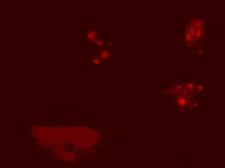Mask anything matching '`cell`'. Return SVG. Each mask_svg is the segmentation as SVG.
<instances>
[{"instance_id": "1", "label": "cell", "mask_w": 225, "mask_h": 168, "mask_svg": "<svg viewBox=\"0 0 225 168\" xmlns=\"http://www.w3.org/2000/svg\"><path fill=\"white\" fill-rule=\"evenodd\" d=\"M203 23L199 19H194L187 27L185 39L187 43L192 44L195 40L200 38L203 33Z\"/></svg>"}, {"instance_id": "2", "label": "cell", "mask_w": 225, "mask_h": 168, "mask_svg": "<svg viewBox=\"0 0 225 168\" xmlns=\"http://www.w3.org/2000/svg\"><path fill=\"white\" fill-rule=\"evenodd\" d=\"M177 104L181 107H186L188 103V100L184 96H180L177 100Z\"/></svg>"}, {"instance_id": "3", "label": "cell", "mask_w": 225, "mask_h": 168, "mask_svg": "<svg viewBox=\"0 0 225 168\" xmlns=\"http://www.w3.org/2000/svg\"><path fill=\"white\" fill-rule=\"evenodd\" d=\"M87 37L89 40L91 41L93 43L95 42V41L98 39L97 32L95 31H93V30L89 31L87 32Z\"/></svg>"}, {"instance_id": "4", "label": "cell", "mask_w": 225, "mask_h": 168, "mask_svg": "<svg viewBox=\"0 0 225 168\" xmlns=\"http://www.w3.org/2000/svg\"><path fill=\"white\" fill-rule=\"evenodd\" d=\"M110 56H111V54H110V52L107 50H104L100 52V57L102 59L108 58Z\"/></svg>"}, {"instance_id": "5", "label": "cell", "mask_w": 225, "mask_h": 168, "mask_svg": "<svg viewBox=\"0 0 225 168\" xmlns=\"http://www.w3.org/2000/svg\"><path fill=\"white\" fill-rule=\"evenodd\" d=\"M93 62L94 65L98 66V65H99V64H101L102 63V58H98V57H94L93 58Z\"/></svg>"}, {"instance_id": "6", "label": "cell", "mask_w": 225, "mask_h": 168, "mask_svg": "<svg viewBox=\"0 0 225 168\" xmlns=\"http://www.w3.org/2000/svg\"><path fill=\"white\" fill-rule=\"evenodd\" d=\"M94 43L96 44V45L99 47H103L104 45V43L102 40H101V39H97V40L95 41V42H94Z\"/></svg>"}, {"instance_id": "7", "label": "cell", "mask_w": 225, "mask_h": 168, "mask_svg": "<svg viewBox=\"0 0 225 168\" xmlns=\"http://www.w3.org/2000/svg\"><path fill=\"white\" fill-rule=\"evenodd\" d=\"M186 89L189 91H192L193 89H195L194 84L192 83H190V82L188 83L186 85Z\"/></svg>"}]
</instances>
